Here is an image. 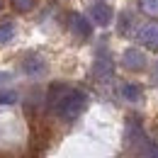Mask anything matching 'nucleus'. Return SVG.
<instances>
[{
  "instance_id": "obj_4",
  "label": "nucleus",
  "mask_w": 158,
  "mask_h": 158,
  "mask_svg": "<svg viewBox=\"0 0 158 158\" xmlns=\"http://www.w3.org/2000/svg\"><path fill=\"white\" fill-rule=\"evenodd\" d=\"M68 24H71V29L83 37V39H88L90 34H93V27H90V22L85 15H80V12H71V17H68Z\"/></svg>"
},
{
  "instance_id": "obj_17",
  "label": "nucleus",
  "mask_w": 158,
  "mask_h": 158,
  "mask_svg": "<svg viewBox=\"0 0 158 158\" xmlns=\"http://www.w3.org/2000/svg\"><path fill=\"white\" fill-rule=\"evenodd\" d=\"M0 7H2V0H0Z\"/></svg>"
},
{
  "instance_id": "obj_8",
  "label": "nucleus",
  "mask_w": 158,
  "mask_h": 158,
  "mask_svg": "<svg viewBox=\"0 0 158 158\" xmlns=\"http://www.w3.org/2000/svg\"><path fill=\"white\" fill-rule=\"evenodd\" d=\"M122 98L129 100V102H139L141 100V88L136 83H124L122 85Z\"/></svg>"
},
{
  "instance_id": "obj_13",
  "label": "nucleus",
  "mask_w": 158,
  "mask_h": 158,
  "mask_svg": "<svg viewBox=\"0 0 158 158\" xmlns=\"http://www.w3.org/2000/svg\"><path fill=\"white\" fill-rule=\"evenodd\" d=\"M12 102H17V93H12V90L0 93V105H12Z\"/></svg>"
},
{
  "instance_id": "obj_11",
  "label": "nucleus",
  "mask_w": 158,
  "mask_h": 158,
  "mask_svg": "<svg viewBox=\"0 0 158 158\" xmlns=\"http://www.w3.org/2000/svg\"><path fill=\"white\" fill-rule=\"evenodd\" d=\"M143 158H158V146L153 141H146L143 139Z\"/></svg>"
},
{
  "instance_id": "obj_2",
  "label": "nucleus",
  "mask_w": 158,
  "mask_h": 158,
  "mask_svg": "<svg viewBox=\"0 0 158 158\" xmlns=\"http://www.w3.org/2000/svg\"><path fill=\"white\" fill-rule=\"evenodd\" d=\"M22 71L27 76H41L46 71V61H44L41 54H27L24 61H22Z\"/></svg>"
},
{
  "instance_id": "obj_3",
  "label": "nucleus",
  "mask_w": 158,
  "mask_h": 158,
  "mask_svg": "<svg viewBox=\"0 0 158 158\" xmlns=\"http://www.w3.org/2000/svg\"><path fill=\"white\" fill-rule=\"evenodd\" d=\"M139 41L148 49H158V22H146L139 29Z\"/></svg>"
},
{
  "instance_id": "obj_16",
  "label": "nucleus",
  "mask_w": 158,
  "mask_h": 158,
  "mask_svg": "<svg viewBox=\"0 0 158 158\" xmlns=\"http://www.w3.org/2000/svg\"><path fill=\"white\" fill-rule=\"evenodd\" d=\"M153 83H158V66H156V76H153Z\"/></svg>"
},
{
  "instance_id": "obj_15",
  "label": "nucleus",
  "mask_w": 158,
  "mask_h": 158,
  "mask_svg": "<svg viewBox=\"0 0 158 158\" xmlns=\"http://www.w3.org/2000/svg\"><path fill=\"white\" fill-rule=\"evenodd\" d=\"M10 78H12L10 73H0V85H5V83H10Z\"/></svg>"
},
{
  "instance_id": "obj_14",
  "label": "nucleus",
  "mask_w": 158,
  "mask_h": 158,
  "mask_svg": "<svg viewBox=\"0 0 158 158\" xmlns=\"http://www.w3.org/2000/svg\"><path fill=\"white\" fill-rule=\"evenodd\" d=\"M129 22H131V17L124 12V15H122V20H119V32H122V34H127V27H129Z\"/></svg>"
},
{
  "instance_id": "obj_9",
  "label": "nucleus",
  "mask_w": 158,
  "mask_h": 158,
  "mask_svg": "<svg viewBox=\"0 0 158 158\" xmlns=\"http://www.w3.org/2000/svg\"><path fill=\"white\" fill-rule=\"evenodd\" d=\"M12 37H15V24L12 22H0V44H7Z\"/></svg>"
},
{
  "instance_id": "obj_10",
  "label": "nucleus",
  "mask_w": 158,
  "mask_h": 158,
  "mask_svg": "<svg viewBox=\"0 0 158 158\" xmlns=\"http://www.w3.org/2000/svg\"><path fill=\"white\" fill-rule=\"evenodd\" d=\"M141 10L148 12V15H158V0H139Z\"/></svg>"
},
{
  "instance_id": "obj_5",
  "label": "nucleus",
  "mask_w": 158,
  "mask_h": 158,
  "mask_svg": "<svg viewBox=\"0 0 158 158\" xmlns=\"http://www.w3.org/2000/svg\"><path fill=\"white\" fill-rule=\"evenodd\" d=\"M122 63H124L129 71H141V68L146 66V56H143V51H139V49H127V51L122 54Z\"/></svg>"
},
{
  "instance_id": "obj_12",
  "label": "nucleus",
  "mask_w": 158,
  "mask_h": 158,
  "mask_svg": "<svg viewBox=\"0 0 158 158\" xmlns=\"http://www.w3.org/2000/svg\"><path fill=\"white\" fill-rule=\"evenodd\" d=\"M12 5H15L20 12H27V10L34 7V0H12Z\"/></svg>"
},
{
  "instance_id": "obj_1",
  "label": "nucleus",
  "mask_w": 158,
  "mask_h": 158,
  "mask_svg": "<svg viewBox=\"0 0 158 158\" xmlns=\"http://www.w3.org/2000/svg\"><path fill=\"white\" fill-rule=\"evenodd\" d=\"M49 107H51L61 119L73 122V119H78L80 114L85 112L88 95H85L83 90L66 88V85L56 83V85H51V90H49Z\"/></svg>"
},
{
  "instance_id": "obj_7",
  "label": "nucleus",
  "mask_w": 158,
  "mask_h": 158,
  "mask_svg": "<svg viewBox=\"0 0 158 158\" xmlns=\"http://www.w3.org/2000/svg\"><path fill=\"white\" fill-rule=\"evenodd\" d=\"M95 76L98 78H110L112 76V59L107 54H100L95 61Z\"/></svg>"
},
{
  "instance_id": "obj_6",
  "label": "nucleus",
  "mask_w": 158,
  "mask_h": 158,
  "mask_svg": "<svg viewBox=\"0 0 158 158\" xmlns=\"http://www.w3.org/2000/svg\"><path fill=\"white\" fill-rule=\"evenodd\" d=\"M90 17H93L95 24L107 27V24L112 22V7H110V5H105V2H98V5H93V7H90Z\"/></svg>"
}]
</instances>
